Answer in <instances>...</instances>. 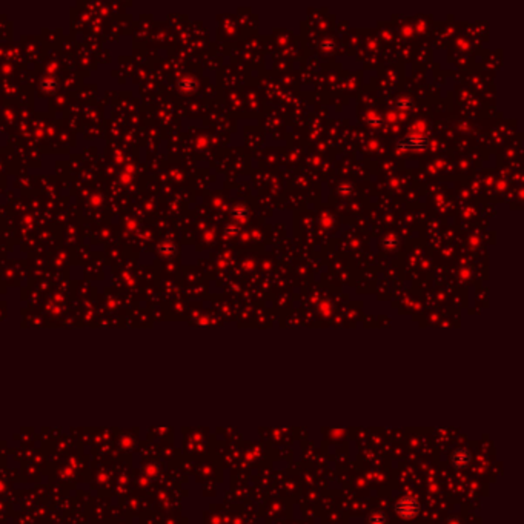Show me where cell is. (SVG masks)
Masks as SVG:
<instances>
[{"label": "cell", "mask_w": 524, "mask_h": 524, "mask_svg": "<svg viewBox=\"0 0 524 524\" xmlns=\"http://www.w3.org/2000/svg\"><path fill=\"white\" fill-rule=\"evenodd\" d=\"M395 512L406 519L415 518L420 513V501L415 497H403L395 503Z\"/></svg>", "instance_id": "1"}, {"label": "cell", "mask_w": 524, "mask_h": 524, "mask_svg": "<svg viewBox=\"0 0 524 524\" xmlns=\"http://www.w3.org/2000/svg\"><path fill=\"white\" fill-rule=\"evenodd\" d=\"M427 145H429L427 135L410 134V135H407L398 142V149H401V151H423L427 148Z\"/></svg>", "instance_id": "2"}, {"label": "cell", "mask_w": 524, "mask_h": 524, "mask_svg": "<svg viewBox=\"0 0 524 524\" xmlns=\"http://www.w3.org/2000/svg\"><path fill=\"white\" fill-rule=\"evenodd\" d=\"M472 461V454L469 449H464V448H458L452 452L451 455V463L455 469L461 471V469H466Z\"/></svg>", "instance_id": "3"}, {"label": "cell", "mask_w": 524, "mask_h": 524, "mask_svg": "<svg viewBox=\"0 0 524 524\" xmlns=\"http://www.w3.org/2000/svg\"><path fill=\"white\" fill-rule=\"evenodd\" d=\"M231 214H232V217L235 218V220H238V222H246L247 220V217H249V209L246 208V206H243V205H237L232 211H231Z\"/></svg>", "instance_id": "4"}, {"label": "cell", "mask_w": 524, "mask_h": 524, "mask_svg": "<svg viewBox=\"0 0 524 524\" xmlns=\"http://www.w3.org/2000/svg\"><path fill=\"white\" fill-rule=\"evenodd\" d=\"M386 521H388V516L383 510H374L368 516L369 524H386Z\"/></svg>", "instance_id": "5"}, {"label": "cell", "mask_w": 524, "mask_h": 524, "mask_svg": "<svg viewBox=\"0 0 524 524\" xmlns=\"http://www.w3.org/2000/svg\"><path fill=\"white\" fill-rule=\"evenodd\" d=\"M383 244H384V247H386V249H395V247H397V244H398V237H397V235H394V234H389L388 237H384V240H383Z\"/></svg>", "instance_id": "6"}, {"label": "cell", "mask_w": 524, "mask_h": 524, "mask_svg": "<svg viewBox=\"0 0 524 524\" xmlns=\"http://www.w3.org/2000/svg\"><path fill=\"white\" fill-rule=\"evenodd\" d=\"M179 86H180V90H183V91H196V81L194 80H191V78H183L180 83H179Z\"/></svg>", "instance_id": "7"}, {"label": "cell", "mask_w": 524, "mask_h": 524, "mask_svg": "<svg viewBox=\"0 0 524 524\" xmlns=\"http://www.w3.org/2000/svg\"><path fill=\"white\" fill-rule=\"evenodd\" d=\"M397 108H398V109H401V111H406V113H409V109L412 108V100H410V99H407V97H401V99H398V100H397Z\"/></svg>", "instance_id": "8"}, {"label": "cell", "mask_w": 524, "mask_h": 524, "mask_svg": "<svg viewBox=\"0 0 524 524\" xmlns=\"http://www.w3.org/2000/svg\"><path fill=\"white\" fill-rule=\"evenodd\" d=\"M366 122L369 123V125H372V126H381V119L380 117H377L374 113H368V116H366Z\"/></svg>", "instance_id": "9"}, {"label": "cell", "mask_w": 524, "mask_h": 524, "mask_svg": "<svg viewBox=\"0 0 524 524\" xmlns=\"http://www.w3.org/2000/svg\"><path fill=\"white\" fill-rule=\"evenodd\" d=\"M338 191H340V194H343V196H347L349 192L352 191V188H351V185L344 183V185H341V186L338 188Z\"/></svg>", "instance_id": "10"}, {"label": "cell", "mask_w": 524, "mask_h": 524, "mask_svg": "<svg viewBox=\"0 0 524 524\" xmlns=\"http://www.w3.org/2000/svg\"><path fill=\"white\" fill-rule=\"evenodd\" d=\"M226 232H232L231 235H235V234H237V228H235V226H229V228L226 229Z\"/></svg>", "instance_id": "11"}, {"label": "cell", "mask_w": 524, "mask_h": 524, "mask_svg": "<svg viewBox=\"0 0 524 524\" xmlns=\"http://www.w3.org/2000/svg\"><path fill=\"white\" fill-rule=\"evenodd\" d=\"M410 31H412V30H410V26H406V28L403 30V33H404L406 36H409V34H410Z\"/></svg>", "instance_id": "12"}]
</instances>
